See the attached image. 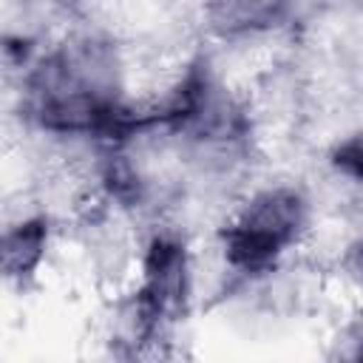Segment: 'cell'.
<instances>
[{
	"instance_id": "cell-2",
	"label": "cell",
	"mask_w": 363,
	"mask_h": 363,
	"mask_svg": "<svg viewBox=\"0 0 363 363\" xmlns=\"http://www.w3.org/2000/svg\"><path fill=\"white\" fill-rule=\"evenodd\" d=\"M187 295V252L173 238H153L145 255V281L139 289V318L150 329L182 309Z\"/></svg>"
},
{
	"instance_id": "cell-6",
	"label": "cell",
	"mask_w": 363,
	"mask_h": 363,
	"mask_svg": "<svg viewBox=\"0 0 363 363\" xmlns=\"http://www.w3.org/2000/svg\"><path fill=\"white\" fill-rule=\"evenodd\" d=\"M349 363H363V340L354 346V352H352V357H349Z\"/></svg>"
},
{
	"instance_id": "cell-5",
	"label": "cell",
	"mask_w": 363,
	"mask_h": 363,
	"mask_svg": "<svg viewBox=\"0 0 363 363\" xmlns=\"http://www.w3.org/2000/svg\"><path fill=\"white\" fill-rule=\"evenodd\" d=\"M332 164L343 176H349L354 182H363V136H354V139L337 145L335 153H332Z\"/></svg>"
},
{
	"instance_id": "cell-3",
	"label": "cell",
	"mask_w": 363,
	"mask_h": 363,
	"mask_svg": "<svg viewBox=\"0 0 363 363\" xmlns=\"http://www.w3.org/2000/svg\"><path fill=\"white\" fill-rule=\"evenodd\" d=\"M48 241L45 218H28L11 227L3 238V272L9 281H26L43 261Z\"/></svg>"
},
{
	"instance_id": "cell-1",
	"label": "cell",
	"mask_w": 363,
	"mask_h": 363,
	"mask_svg": "<svg viewBox=\"0 0 363 363\" xmlns=\"http://www.w3.org/2000/svg\"><path fill=\"white\" fill-rule=\"evenodd\" d=\"M303 201L295 190L278 187L255 196L247 210L221 233L224 258L241 272H261L298 238Z\"/></svg>"
},
{
	"instance_id": "cell-4",
	"label": "cell",
	"mask_w": 363,
	"mask_h": 363,
	"mask_svg": "<svg viewBox=\"0 0 363 363\" xmlns=\"http://www.w3.org/2000/svg\"><path fill=\"white\" fill-rule=\"evenodd\" d=\"M284 11L286 9L278 6V3H250V0H241V3H218V6H210L207 9L213 26L221 28V31H230V34L275 26L284 17Z\"/></svg>"
}]
</instances>
